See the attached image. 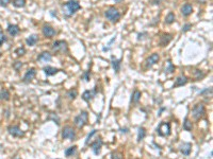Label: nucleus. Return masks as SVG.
Masks as SVG:
<instances>
[{
    "label": "nucleus",
    "mask_w": 213,
    "mask_h": 159,
    "mask_svg": "<svg viewBox=\"0 0 213 159\" xmlns=\"http://www.w3.org/2000/svg\"><path fill=\"white\" fill-rule=\"evenodd\" d=\"M64 9V13H65L66 16H72L76 13L78 10L81 9V5L78 1L76 0H70L68 2H66L65 5H63Z\"/></svg>",
    "instance_id": "nucleus-1"
},
{
    "label": "nucleus",
    "mask_w": 213,
    "mask_h": 159,
    "mask_svg": "<svg viewBox=\"0 0 213 159\" xmlns=\"http://www.w3.org/2000/svg\"><path fill=\"white\" fill-rule=\"evenodd\" d=\"M87 120H89V114H87L86 112H82L75 118L74 123L77 127L82 128V127H84L85 125H86Z\"/></svg>",
    "instance_id": "nucleus-2"
},
{
    "label": "nucleus",
    "mask_w": 213,
    "mask_h": 159,
    "mask_svg": "<svg viewBox=\"0 0 213 159\" xmlns=\"http://www.w3.org/2000/svg\"><path fill=\"white\" fill-rule=\"evenodd\" d=\"M157 133L161 137H167L171 135V124L167 122H161L157 127Z\"/></svg>",
    "instance_id": "nucleus-3"
},
{
    "label": "nucleus",
    "mask_w": 213,
    "mask_h": 159,
    "mask_svg": "<svg viewBox=\"0 0 213 159\" xmlns=\"http://www.w3.org/2000/svg\"><path fill=\"white\" fill-rule=\"evenodd\" d=\"M106 17L108 18L109 20H111L112 22H115L117 21L118 19L120 18V14L115 8H109V9L106 10V13H104Z\"/></svg>",
    "instance_id": "nucleus-4"
},
{
    "label": "nucleus",
    "mask_w": 213,
    "mask_h": 159,
    "mask_svg": "<svg viewBox=\"0 0 213 159\" xmlns=\"http://www.w3.org/2000/svg\"><path fill=\"white\" fill-rule=\"evenodd\" d=\"M62 138L68 140H75L76 138V131L72 126H65L62 129Z\"/></svg>",
    "instance_id": "nucleus-5"
},
{
    "label": "nucleus",
    "mask_w": 213,
    "mask_h": 159,
    "mask_svg": "<svg viewBox=\"0 0 213 159\" xmlns=\"http://www.w3.org/2000/svg\"><path fill=\"white\" fill-rule=\"evenodd\" d=\"M68 49L65 41H57L52 44V50L55 52H66Z\"/></svg>",
    "instance_id": "nucleus-6"
},
{
    "label": "nucleus",
    "mask_w": 213,
    "mask_h": 159,
    "mask_svg": "<svg viewBox=\"0 0 213 159\" xmlns=\"http://www.w3.org/2000/svg\"><path fill=\"white\" fill-rule=\"evenodd\" d=\"M205 112H206V108H205V106L202 104H196L193 107V109H192V115H193L194 119L201 118L205 115Z\"/></svg>",
    "instance_id": "nucleus-7"
},
{
    "label": "nucleus",
    "mask_w": 213,
    "mask_h": 159,
    "mask_svg": "<svg viewBox=\"0 0 213 159\" xmlns=\"http://www.w3.org/2000/svg\"><path fill=\"white\" fill-rule=\"evenodd\" d=\"M8 131H9V134L12 137H15V138H20L25 135L24 131H22V128H20L18 125H10V126L8 127Z\"/></svg>",
    "instance_id": "nucleus-8"
},
{
    "label": "nucleus",
    "mask_w": 213,
    "mask_h": 159,
    "mask_svg": "<svg viewBox=\"0 0 213 159\" xmlns=\"http://www.w3.org/2000/svg\"><path fill=\"white\" fill-rule=\"evenodd\" d=\"M97 95V87H94L92 90H85L82 93V99L85 102H91Z\"/></svg>",
    "instance_id": "nucleus-9"
},
{
    "label": "nucleus",
    "mask_w": 213,
    "mask_h": 159,
    "mask_svg": "<svg viewBox=\"0 0 213 159\" xmlns=\"http://www.w3.org/2000/svg\"><path fill=\"white\" fill-rule=\"evenodd\" d=\"M102 144H103V142H102V139L100 137H98L97 139H96L95 141L91 144V148H92V150H93L94 154H95V155H99L100 154V152H101Z\"/></svg>",
    "instance_id": "nucleus-10"
},
{
    "label": "nucleus",
    "mask_w": 213,
    "mask_h": 159,
    "mask_svg": "<svg viewBox=\"0 0 213 159\" xmlns=\"http://www.w3.org/2000/svg\"><path fill=\"white\" fill-rule=\"evenodd\" d=\"M43 34L47 38H51V37H53L56 35V30L52 27L46 24V26L43 27Z\"/></svg>",
    "instance_id": "nucleus-11"
},
{
    "label": "nucleus",
    "mask_w": 213,
    "mask_h": 159,
    "mask_svg": "<svg viewBox=\"0 0 213 159\" xmlns=\"http://www.w3.org/2000/svg\"><path fill=\"white\" fill-rule=\"evenodd\" d=\"M179 150H180V153L182 155H184V156H189L190 153H191V150H192V144L189 143V142H184V143H182L180 145Z\"/></svg>",
    "instance_id": "nucleus-12"
},
{
    "label": "nucleus",
    "mask_w": 213,
    "mask_h": 159,
    "mask_svg": "<svg viewBox=\"0 0 213 159\" xmlns=\"http://www.w3.org/2000/svg\"><path fill=\"white\" fill-rule=\"evenodd\" d=\"M159 60H160L159 54L154 53V54H151L147 60H146V65H147V67H151V66H154V64H157Z\"/></svg>",
    "instance_id": "nucleus-13"
},
{
    "label": "nucleus",
    "mask_w": 213,
    "mask_h": 159,
    "mask_svg": "<svg viewBox=\"0 0 213 159\" xmlns=\"http://www.w3.org/2000/svg\"><path fill=\"white\" fill-rule=\"evenodd\" d=\"M35 74H36V71H35L34 68L29 69V70L26 72V74H25V76H24V82H25V83L31 82V81H32V80L34 79Z\"/></svg>",
    "instance_id": "nucleus-14"
},
{
    "label": "nucleus",
    "mask_w": 213,
    "mask_h": 159,
    "mask_svg": "<svg viewBox=\"0 0 213 159\" xmlns=\"http://www.w3.org/2000/svg\"><path fill=\"white\" fill-rule=\"evenodd\" d=\"M8 32H9V34L11 35V36H16V35L19 33L20 29L18 26H16V24H9L8 26Z\"/></svg>",
    "instance_id": "nucleus-15"
},
{
    "label": "nucleus",
    "mask_w": 213,
    "mask_h": 159,
    "mask_svg": "<svg viewBox=\"0 0 213 159\" xmlns=\"http://www.w3.org/2000/svg\"><path fill=\"white\" fill-rule=\"evenodd\" d=\"M192 12H193V7H192L190 3H185V5L181 8V13H182V15L185 16V17L191 15Z\"/></svg>",
    "instance_id": "nucleus-16"
},
{
    "label": "nucleus",
    "mask_w": 213,
    "mask_h": 159,
    "mask_svg": "<svg viewBox=\"0 0 213 159\" xmlns=\"http://www.w3.org/2000/svg\"><path fill=\"white\" fill-rule=\"evenodd\" d=\"M52 60V55L49 53V52H43V53H41L39 55V57H37V60H39V62H50V60Z\"/></svg>",
    "instance_id": "nucleus-17"
},
{
    "label": "nucleus",
    "mask_w": 213,
    "mask_h": 159,
    "mask_svg": "<svg viewBox=\"0 0 213 159\" xmlns=\"http://www.w3.org/2000/svg\"><path fill=\"white\" fill-rule=\"evenodd\" d=\"M59 71H60L59 69L55 68V67L47 66V67H45V68H44V72H45V74L47 75V76H51V75L57 74Z\"/></svg>",
    "instance_id": "nucleus-18"
},
{
    "label": "nucleus",
    "mask_w": 213,
    "mask_h": 159,
    "mask_svg": "<svg viewBox=\"0 0 213 159\" xmlns=\"http://www.w3.org/2000/svg\"><path fill=\"white\" fill-rule=\"evenodd\" d=\"M188 83V77L184 76V75H180L176 79V82H175L174 86L175 87H179V86H183Z\"/></svg>",
    "instance_id": "nucleus-19"
},
{
    "label": "nucleus",
    "mask_w": 213,
    "mask_h": 159,
    "mask_svg": "<svg viewBox=\"0 0 213 159\" xmlns=\"http://www.w3.org/2000/svg\"><path fill=\"white\" fill-rule=\"evenodd\" d=\"M172 38H173L172 34H163L161 37V41H160V45H161L162 47H164V46H166L171 41H172Z\"/></svg>",
    "instance_id": "nucleus-20"
},
{
    "label": "nucleus",
    "mask_w": 213,
    "mask_h": 159,
    "mask_svg": "<svg viewBox=\"0 0 213 159\" xmlns=\"http://www.w3.org/2000/svg\"><path fill=\"white\" fill-rule=\"evenodd\" d=\"M141 97H142L141 91H140V90H134V92H133L132 96H131V103L137 104L140 100H141Z\"/></svg>",
    "instance_id": "nucleus-21"
},
{
    "label": "nucleus",
    "mask_w": 213,
    "mask_h": 159,
    "mask_svg": "<svg viewBox=\"0 0 213 159\" xmlns=\"http://www.w3.org/2000/svg\"><path fill=\"white\" fill-rule=\"evenodd\" d=\"M37 41H39V36H37L36 34H32V35H30L28 38H27L26 43H27V45H28V46L32 47V46H34L35 44L37 43Z\"/></svg>",
    "instance_id": "nucleus-22"
},
{
    "label": "nucleus",
    "mask_w": 213,
    "mask_h": 159,
    "mask_svg": "<svg viewBox=\"0 0 213 159\" xmlns=\"http://www.w3.org/2000/svg\"><path fill=\"white\" fill-rule=\"evenodd\" d=\"M120 62H122V60H115L114 57H112V67H113L114 71H115L116 73L120 72Z\"/></svg>",
    "instance_id": "nucleus-23"
},
{
    "label": "nucleus",
    "mask_w": 213,
    "mask_h": 159,
    "mask_svg": "<svg viewBox=\"0 0 213 159\" xmlns=\"http://www.w3.org/2000/svg\"><path fill=\"white\" fill-rule=\"evenodd\" d=\"M183 129L188 131H191L193 129V124H192V122L190 121V119L188 117L184 119V122H183Z\"/></svg>",
    "instance_id": "nucleus-24"
},
{
    "label": "nucleus",
    "mask_w": 213,
    "mask_h": 159,
    "mask_svg": "<svg viewBox=\"0 0 213 159\" xmlns=\"http://www.w3.org/2000/svg\"><path fill=\"white\" fill-rule=\"evenodd\" d=\"M0 100H3V101H9L10 100V92L7 89H2L0 91Z\"/></svg>",
    "instance_id": "nucleus-25"
},
{
    "label": "nucleus",
    "mask_w": 213,
    "mask_h": 159,
    "mask_svg": "<svg viewBox=\"0 0 213 159\" xmlns=\"http://www.w3.org/2000/svg\"><path fill=\"white\" fill-rule=\"evenodd\" d=\"M76 152H77V146L73 145V146H70V148H68L65 150V156L70 157V156H73V155L76 154Z\"/></svg>",
    "instance_id": "nucleus-26"
},
{
    "label": "nucleus",
    "mask_w": 213,
    "mask_h": 159,
    "mask_svg": "<svg viewBox=\"0 0 213 159\" xmlns=\"http://www.w3.org/2000/svg\"><path fill=\"white\" fill-rule=\"evenodd\" d=\"M174 71H175V67H174V65H173V63L171 62V60H167V63H166V67H165V69H164V72L173 73Z\"/></svg>",
    "instance_id": "nucleus-27"
},
{
    "label": "nucleus",
    "mask_w": 213,
    "mask_h": 159,
    "mask_svg": "<svg viewBox=\"0 0 213 159\" xmlns=\"http://www.w3.org/2000/svg\"><path fill=\"white\" fill-rule=\"evenodd\" d=\"M174 21H175V14L173 13V12H170V13L167 14V16L165 17V24H172Z\"/></svg>",
    "instance_id": "nucleus-28"
},
{
    "label": "nucleus",
    "mask_w": 213,
    "mask_h": 159,
    "mask_svg": "<svg viewBox=\"0 0 213 159\" xmlns=\"http://www.w3.org/2000/svg\"><path fill=\"white\" fill-rule=\"evenodd\" d=\"M146 136V129L144 127H140L139 128V134H137V141H142Z\"/></svg>",
    "instance_id": "nucleus-29"
},
{
    "label": "nucleus",
    "mask_w": 213,
    "mask_h": 159,
    "mask_svg": "<svg viewBox=\"0 0 213 159\" xmlns=\"http://www.w3.org/2000/svg\"><path fill=\"white\" fill-rule=\"evenodd\" d=\"M77 96H78V91H77V89H70V90L67 92V97L69 100H75Z\"/></svg>",
    "instance_id": "nucleus-30"
},
{
    "label": "nucleus",
    "mask_w": 213,
    "mask_h": 159,
    "mask_svg": "<svg viewBox=\"0 0 213 159\" xmlns=\"http://www.w3.org/2000/svg\"><path fill=\"white\" fill-rule=\"evenodd\" d=\"M13 5L16 8H24L26 5V0H14Z\"/></svg>",
    "instance_id": "nucleus-31"
},
{
    "label": "nucleus",
    "mask_w": 213,
    "mask_h": 159,
    "mask_svg": "<svg viewBox=\"0 0 213 159\" xmlns=\"http://www.w3.org/2000/svg\"><path fill=\"white\" fill-rule=\"evenodd\" d=\"M25 53H26V49H25L24 47L17 48V49L15 50V54H17L18 56H22V55H24Z\"/></svg>",
    "instance_id": "nucleus-32"
},
{
    "label": "nucleus",
    "mask_w": 213,
    "mask_h": 159,
    "mask_svg": "<svg viewBox=\"0 0 213 159\" xmlns=\"http://www.w3.org/2000/svg\"><path fill=\"white\" fill-rule=\"evenodd\" d=\"M96 129H93V131H91V133L89 134V135H87V137H86V140H85V144H89V142H90V140L92 139V137H93L94 135H95L96 134Z\"/></svg>",
    "instance_id": "nucleus-33"
},
{
    "label": "nucleus",
    "mask_w": 213,
    "mask_h": 159,
    "mask_svg": "<svg viewBox=\"0 0 213 159\" xmlns=\"http://www.w3.org/2000/svg\"><path fill=\"white\" fill-rule=\"evenodd\" d=\"M111 159H123V156L120 153H117V152H113L111 154Z\"/></svg>",
    "instance_id": "nucleus-34"
},
{
    "label": "nucleus",
    "mask_w": 213,
    "mask_h": 159,
    "mask_svg": "<svg viewBox=\"0 0 213 159\" xmlns=\"http://www.w3.org/2000/svg\"><path fill=\"white\" fill-rule=\"evenodd\" d=\"M7 41V37H5V35L3 34L2 32H0V46L2 45L3 43H5Z\"/></svg>",
    "instance_id": "nucleus-35"
},
{
    "label": "nucleus",
    "mask_w": 213,
    "mask_h": 159,
    "mask_svg": "<svg viewBox=\"0 0 213 159\" xmlns=\"http://www.w3.org/2000/svg\"><path fill=\"white\" fill-rule=\"evenodd\" d=\"M191 28H192V24H184V26L182 27V32H183V33H184V32H188V31H189Z\"/></svg>",
    "instance_id": "nucleus-36"
},
{
    "label": "nucleus",
    "mask_w": 213,
    "mask_h": 159,
    "mask_svg": "<svg viewBox=\"0 0 213 159\" xmlns=\"http://www.w3.org/2000/svg\"><path fill=\"white\" fill-rule=\"evenodd\" d=\"M90 75H91V73H90V71H86V72L84 73V74L82 75V77L84 79L85 82H89L90 81Z\"/></svg>",
    "instance_id": "nucleus-37"
},
{
    "label": "nucleus",
    "mask_w": 213,
    "mask_h": 159,
    "mask_svg": "<svg viewBox=\"0 0 213 159\" xmlns=\"http://www.w3.org/2000/svg\"><path fill=\"white\" fill-rule=\"evenodd\" d=\"M48 119H52V120L53 121H56V122H57V124L59 125L60 124V122H59V118H58L57 116L55 117V114H50V117Z\"/></svg>",
    "instance_id": "nucleus-38"
},
{
    "label": "nucleus",
    "mask_w": 213,
    "mask_h": 159,
    "mask_svg": "<svg viewBox=\"0 0 213 159\" xmlns=\"http://www.w3.org/2000/svg\"><path fill=\"white\" fill-rule=\"evenodd\" d=\"M10 1H11V0H0V5H1V7H7L10 3Z\"/></svg>",
    "instance_id": "nucleus-39"
},
{
    "label": "nucleus",
    "mask_w": 213,
    "mask_h": 159,
    "mask_svg": "<svg viewBox=\"0 0 213 159\" xmlns=\"http://www.w3.org/2000/svg\"><path fill=\"white\" fill-rule=\"evenodd\" d=\"M212 92V89L211 88H207V89H205V90H202V91H200V95H206V93H211Z\"/></svg>",
    "instance_id": "nucleus-40"
},
{
    "label": "nucleus",
    "mask_w": 213,
    "mask_h": 159,
    "mask_svg": "<svg viewBox=\"0 0 213 159\" xmlns=\"http://www.w3.org/2000/svg\"><path fill=\"white\" fill-rule=\"evenodd\" d=\"M20 67H22V63H20V62H16V64L14 65V68H15L16 70H19Z\"/></svg>",
    "instance_id": "nucleus-41"
},
{
    "label": "nucleus",
    "mask_w": 213,
    "mask_h": 159,
    "mask_svg": "<svg viewBox=\"0 0 213 159\" xmlns=\"http://www.w3.org/2000/svg\"><path fill=\"white\" fill-rule=\"evenodd\" d=\"M198 1H199V2H201V3H204L205 1H206V0H198Z\"/></svg>",
    "instance_id": "nucleus-42"
},
{
    "label": "nucleus",
    "mask_w": 213,
    "mask_h": 159,
    "mask_svg": "<svg viewBox=\"0 0 213 159\" xmlns=\"http://www.w3.org/2000/svg\"><path fill=\"white\" fill-rule=\"evenodd\" d=\"M115 2H120V1H123V0H114Z\"/></svg>",
    "instance_id": "nucleus-43"
},
{
    "label": "nucleus",
    "mask_w": 213,
    "mask_h": 159,
    "mask_svg": "<svg viewBox=\"0 0 213 159\" xmlns=\"http://www.w3.org/2000/svg\"><path fill=\"white\" fill-rule=\"evenodd\" d=\"M13 159H20V158H19V157H17V156H16V157H14Z\"/></svg>",
    "instance_id": "nucleus-44"
},
{
    "label": "nucleus",
    "mask_w": 213,
    "mask_h": 159,
    "mask_svg": "<svg viewBox=\"0 0 213 159\" xmlns=\"http://www.w3.org/2000/svg\"><path fill=\"white\" fill-rule=\"evenodd\" d=\"M0 148H2V144H0Z\"/></svg>",
    "instance_id": "nucleus-45"
}]
</instances>
